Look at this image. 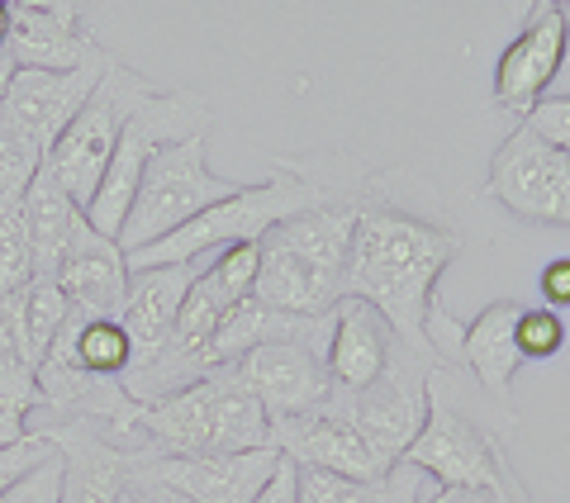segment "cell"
Returning <instances> with one entry per match:
<instances>
[{
    "label": "cell",
    "instance_id": "obj_14",
    "mask_svg": "<svg viewBox=\"0 0 570 503\" xmlns=\"http://www.w3.org/2000/svg\"><path fill=\"white\" fill-rule=\"evenodd\" d=\"M272 446L281 456H291L295 465H309V471H324V475H343V480H381L390 471V465L362 442V433L328 408L305 413V418L272 423Z\"/></svg>",
    "mask_w": 570,
    "mask_h": 503
},
{
    "label": "cell",
    "instance_id": "obj_22",
    "mask_svg": "<svg viewBox=\"0 0 570 503\" xmlns=\"http://www.w3.org/2000/svg\"><path fill=\"white\" fill-rule=\"evenodd\" d=\"M24 224H29V243H33V276H58V266L71 251V238H77V228L86 224V214L48 167L33 176V186L24 190Z\"/></svg>",
    "mask_w": 570,
    "mask_h": 503
},
{
    "label": "cell",
    "instance_id": "obj_29",
    "mask_svg": "<svg viewBox=\"0 0 570 503\" xmlns=\"http://www.w3.org/2000/svg\"><path fill=\"white\" fill-rule=\"evenodd\" d=\"M513 343H519V356L523 362H551V356H561L566 347V318L551 314V309H528L519 314V328H513Z\"/></svg>",
    "mask_w": 570,
    "mask_h": 503
},
{
    "label": "cell",
    "instance_id": "obj_36",
    "mask_svg": "<svg viewBox=\"0 0 570 503\" xmlns=\"http://www.w3.org/2000/svg\"><path fill=\"white\" fill-rule=\"evenodd\" d=\"M129 490H134L138 503H190L186 494L167 490V484H148V480H129Z\"/></svg>",
    "mask_w": 570,
    "mask_h": 503
},
{
    "label": "cell",
    "instance_id": "obj_13",
    "mask_svg": "<svg viewBox=\"0 0 570 503\" xmlns=\"http://www.w3.org/2000/svg\"><path fill=\"white\" fill-rule=\"evenodd\" d=\"M10 6V39L6 52L24 71H71L100 58L96 33L81 24L77 6H52V0H6Z\"/></svg>",
    "mask_w": 570,
    "mask_h": 503
},
{
    "label": "cell",
    "instance_id": "obj_8",
    "mask_svg": "<svg viewBox=\"0 0 570 503\" xmlns=\"http://www.w3.org/2000/svg\"><path fill=\"white\" fill-rule=\"evenodd\" d=\"M485 195L513 219L570 228V157L519 119L485 171Z\"/></svg>",
    "mask_w": 570,
    "mask_h": 503
},
{
    "label": "cell",
    "instance_id": "obj_25",
    "mask_svg": "<svg viewBox=\"0 0 570 503\" xmlns=\"http://www.w3.org/2000/svg\"><path fill=\"white\" fill-rule=\"evenodd\" d=\"M48 352H67L71 362L91 375H105V381H119L124 371L134 366V337L124 333L119 318H86L71 309L62 333L52 337Z\"/></svg>",
    "mask_w": 570,
    "mask_h": 503
},
{
    "label": "cell",
    "instance_id": "obj_42",
    "mask_svg": "<svg viewBox=\"0 0 570 503\" xmlns=\"http://www.w3.org/2000/svg\"><path fill=\"white\" fill-rule=\"evenodd\" d=\"M561 10H566V14H570V6H561Z\"/></svg>",
    "mask_w": 570,
    "mask_h": 503
},
{
    "label": "cell",
    "instance_id": "obj_15",
    "mask_svg": "<svg viewBox=\"0 0 570 503\" xmlns=\"http://www.w3.org/2000/svg\"><path fill=\"white\" fill-rule=\"evenodd\" d=\"M395 347H400L395 328H390V323L376 309H371L366 299H337L328 352H324L328 394H356V389H366L390 366Z\"/></svg>",
    "mask_w": 570,
    "mask_h": 503
},
{
    "label": "cell",
    "instance_id": "obj_16",
    "mask_svg": "<svg viewBox=\"0 0 570 503\" xmlns=\"http://www.w3.org/2000/svg\"><path fill=\"white\" fill-rule=\"evenodd\" d=\"M58 290L67 295V304L86 318H119L124 295H129V262H124L119 243L100 238L91 224L77 228L71 251L58 266Z\"/></svg>",
    "mask_w": 570,
    "mask_h": 503
},
{
    "label": "cell",
    "instance_id": "obj_40",
    "mask_svg": "<svg viewBox=\"0 0 570 503\" xmlns=\"http://www.w3.org/2000/svg\"><path fill=\"white\" fill-rule=\"evenodd\" d=\"M6 39H10V6L0 0V48H6Z\"/></svg>",
    "mask_w": 570,
    "mask_h": 503
},
{
    "label": "cell",
    "instance_id": "obj_12",
    "mask_svg": "<svg viewBox=\"0 0 570 503\" xmlns=\"http://www.w3.org/2000/svg\"><path fill=\"white\" fill-rule=\"evenodd\" d=\"M247 389L257 394V404L266 408V418H305L328 404V371L324 352L309 343H266L253 347L238 362Z\"/></svg>",
    "mask_w": 570,
    "mask_h": 503
},
{
    "label": "cell",
    "instance_id": "obj_35",
    "mask_svg": "<svg viewBox=\"0 0 570 503\" xmlns=\"http://www.w3.org/2000/svg\"><path fill=\"white\" fill-rule=\"evenodd\" d=\"M253 503H299V490H295V461H291V456H281L276 475L266 480V490H262Z\"/></svg>",
    "mask_w": 570,
    "mask_h": 503
},
{
    "label": "cell",
    "instance_id": "obj_27",
    "mask_svg": "<svg viewBox=\"0 0 570 503\" xmlns=\"http://www.w3.org/2000/svg\"><path fill=\"white\" fill-rule=\"evenodd\" d=\"M33 280V243L24 224V200L0 205V295H20Z\"/></svg>",
    "mask_w": 570,
    "mask_h": 503
},
{
    "label": "cell",
    "instance_id": "obj_9",
    "mask_svg": "<svg viewBox=\"0 0 570 503\" xmlns=\"http://www.w3.org/2000/svg\"><path fill=\"white\" fill-rule=\"evenodd\" d=\"M281 452L257 446V452H228V456H134L129 480L167 484L190 503H253L266 480L276 475Z\"/></svg>",
    "mask_w": 570,
    "mask_h": 503
},
{
    "label": "cell",
    "instance_id": "obj_6",
    "mask_svg": "<svg viewBox=\"0 0 570 503\" xmlns=\"http://www.w3.org/2000/svg\"><path fill=\"white\" fill-rule=\"evenodd\" d=\"M190 134H209V105L195 91H157L129 119V129H124L110 167H105L100 186L91 195V205L81 209L86 224H91L100 238L115 243L124 219H129V205L138 195V181H142V171H148V161L163 152L167 142H181Z\"/></svg>",
    "mask_w": 570,
    "mask_h": 503
},
{
    "label": "cell",
    "instance_id": "obj_20",
    "mask_svg": "<svg viewBox=\"0 0 570 503\" xmlns=\"http://www.w3.org/2000/svg\"><path fill=\"white\" fill-rule=\"evenodd\" d=\"M523 304L519 299H494L490 309H480L466 323V337H461V366L471 371V381L490 394L494 404L509 400V385L519 375L523 356L513 343V328H519Z\"/></svg>",
    "mask_w": 570,
    "mask_h": 503
},
{
    "label": "cell",
    "instance_id": "obj_4",
    "mask_svg": "<svg viewBox=\"0 0 570 503\" xmlns=\"http://www.w3.org/2000/svg\"><path fill=\"white\" fill-rule=\"evenodd\" d=\"M238 186L209 171V134H190L181 142H167L163 152L148 161L138 181V195L129 205V219L119 228V251H142L153 243H163L167 233L186 228L195 214H205L209 205L228 200Z\"/></svg>",
    "mask_w": 570,
    "mask_h": 503
},
{
    "label": "cell",
    "instance_id": "obj_41",
    "mask_svg": "<svg viewBox=\"0 0 570 503\" xmlns=\"http://www.w3.org/2000/svg\"><path fill=\"white\" fill-rule=\"evenodd\" d=\"M119 503H138V499H134V490H124V499H119Z\"/></svg>",
    "mask_w": 570,
    "mask_h": 503
},
{
    "label": "cell",
    "instance_id": "obj_21",
    "mask_svg": "<svg viewBox=\"0 0 570 503\" xmlns=\"http://www.w3.org/2000/svg\"><path fill=\"white\" fill-rule=\"evenodd\" d=\"M362 195H343V200H328L309 214H295L285 219L281 228H272L266 238L276 247L295 251L299 262L318 266L328 276H343L347 272V251H352V233H356V219H362Z\"/></svg>",
    "mask_w": 570,
    "mask_h": 503
},
{
    "label": "cell",
    "instance_id": "obj_24",
    "mask_svg": "<svg viewBox=\"0 0 570 503\" xmlns=\"http://www.w3.org/2000/svg\"><path fill=\"white\" fill-rule=\"evenodd\" d=\"M295 490H299V503H419L433 490V480L414 471L409 461L390 465L381 480H343V475L295 465Z\"/></svg>",
    "mask_w": 570,
    "mask_h": 503
},
{
    "label": "cell",
    "instance_id": "obj_38",
    "mask_svg": "<svg viewBox=\"0 0 570 503\" xmlns=\"http://www.w3.org/2000/svg\"><path fill=\"white\" fill-rule=\"evenodd\" d=\"M419 503H494V499L480 494V490H438V484H433V490H428Z\"/></svg>",
    "mask_w": 570,
    "mask_h": 503
},
{
    "label": "cell",
    "instance_id": "obj_37",
    "mask_svg": "<svg viewBox=\"0 0 570 503\" xmlns=\"http://www.w3.org/2000/svg\"><path fill=\"white\" fill-rule=\"evenodd\" d=\"M547 100H570V14H566V48H561V67H557V77H551Z\"/></svg>",
    "mask_w": 570,
    "mask_h": 503
},
{
    "label": "cell",
    "instance_id": "obj_3",
    "mask_svg": "<svg viewBox=\"0 0 570 503\" xmlns=\"http://www.w3.org/2000/svg\"><path fill=\"white\" fill-rule=\"evenodd\" d=\"M272 181L262 186H238L228 200L209 205L205 214H195L186 228L167 233L163 243L129 251V272H148V266H186V262H200L205 251H224L234 243H262L272 228H281L285 219L295 214H309L328 200H343L337 190H328L324 176H314L309 167L299 161H276Z\"/></svg>",
    "mask_w": 570,
    "mask_h": 503
},
{
    "label": "cell",
    "instance_id": "obj_10",
    "mask_svg": "<svg viewBox=\"0 0 570 503\" xmlns=\"http://www.w3.org/2000/svg\"><path fill=\"white\" fill-rule=\"evenodd\" d=\"M110 62H115L110 52H100V58L71 67V71H24L20 67L14 81L6 86V96H0V115L48 152L58 142V134L81 115V105L91 100Z\"/></svg>",
    "mask_w": 570,
    "mask_h": 503
},
{
    "label": "cell",
    "instance_id": "obj_2",
    "mask_svg": "<svg viewBox=\"0 0 570 503\" xmlns=\"http://www.w3.org/2000/svg\"><path fill=\"white\" fill-rule=\"evenodd\" d=\"M504 433L509 427H494L485 413H475L461 400L452 375L438 371L428 385V423L404 461L423 471L438 490H480L494 503H532L528 484L504 452Z\"/></svg>",
    "mask_w": 570,
    "mask_h": 503
},
{
    "label": "cell",
    "instance_id": "obj_39",
    "mask_svg": "<svg viewBox=\"0 0 570 503\" xmlns=\"http://www.w3.org/2000/svg\"><path fill=\"white\" fill-rule=\"evenodd\" d=\"M14 71H20V67H14V58H10L6 48H0V96H6V86L14 81Z\"/></svg>",
    "mask_w": 570,
    "mask_h": 503
},
{
    "label": "cell",
    "instance_id": "obj_28",
    "mask_svg": "<svg viewBox=\"0 0 570 503\" xmlns=\"http://www.w3.org/2000/svg\"><path fill=\"white\" fill-rule=\"evenodd\" d=\"M39 171H43V148L0 115V205L24 200V190L33 186Z\"/></svg>",
    "mask_w": 570,
    "mask_h": 503
},
{
    "label": "cell",
    "instance_id": "obj_17",
    "mask_svg": "<svg viewBox=\"0 0 570 503\" xmlns=\"http://www.w3.org/2000/svg\"><path fill=\"white\" fill-rule=\"evenodd\" d=\"M62 446V503H119L129 490L134 456L105 442L96 423L48 427Z\"/></svg>",
    "mask_w": 570,
    "mask_h": 503
},
{
    "label": "cell",
    "instance_id": "obj_32",
    "mask_svg": "<svg viewBox=\"0 0 570 503\" xmlns=\"http://www.w3.org/2000/svg\"><path fill=\"white\" fill-rule=\"evenodd\" d=\"M39 408V385H0V446L29 437V413Z\"/></svg>",
    "mask_w": 570,
    "mask_h": 503
},
{
    "label": "cell",
    "instance_id": "obj_30",
    "mask_svg": "<svg viewBox=\"0 0 570 503\" xmlns=\"http://www.w3.org/2000/svg\"><path fill=\"white\" fill-rule=\"evenodd\" d=\"M48 456H58V433H48V427H33V433L20 437L14 446H0V494H6L10 484H20L33 465H43Z\"/></svg>",
    "mask_w": 570,
    "mask_h": 503
},
{
    "label": "cell",
    "instance_id": "obj_5",
    "mask_svg": "<svg viewBox=\"0 0 570 503\" xmlns=\"http://www.w3.org/2000/svg\"><path fill=\"white\" fill-rule=\"evenodd\" d=\"M157 91L148 77H138L134 67L124 62H110V71L100 77V86L91 91V100L81 105V115L67 124L58 134V142L43 152V167L58 176L62 190L77 200L81 209L91 205V195L100 186L105 167H110V157L119 148L124 129H129V119L148 105Z\"/></svg>",
    "mask_w": 570,
    "mask_h": 503
},
{
    "label": "cell",
    "instance_id": "obj_18",
    "mask_svg": "<svg viewBox=\"0 0 570 503\" xmlns=\"http://www.w3.org/2000/svg\"><path fill=\"white\" fill-rule=\"evenodd\" d=\"M200 272H205L200 262L129 272V295H124L119 323H124V333L134 337V362L153 356L171 337L176 314H181V304H186L190 285H195V276H200Z\"/></svg>",
    "mask_w": 570,
    "mask_h": 503
},
{
    "label": "cell",
    "instance_id": "obj_19",
    "mask_svg": "<svg viewBox=\"0 0 570 503\" xmlns=\"http://www.w3.org/2000/svg\"><path fill=\"white\" fill-rule=\"evenodd\" d=\"M253 299H262L266 309L291 314V318H328L343 299V276H328L318 266L299 262L295 251L276 247L272 238H262V266Z\"/></svg>",
    "mask_w": 570,
    "mask_h": 503
},
{
    "label": "cell",
    "instance_id": "obj_1",
    "mask_svg": "<svg viewBox=\"0 0 570 503\" xmlns=\"http://www.w3.org/2000/svg\"><path fill=\"white\" fill-rule=\"evenodd\" d=\"M456 251L461 238L442 224L404 214L385 200H366L352 233L343 299H366L395 328L400 343L433 352L423 328L438 304V276L452 266Z\"/></svg>",
    "mask_w": 570,
    "mask_h": 503
},
{
    "label": "cell",
    "instance_id": "obj_23",
    "mask_svg": "<svg viewBox=\"0 0 570 503\" xmlns=\"http://www.w3.org/2000/svg\"><path fill=\"white\" fill-rule=\"evenodd\" d=\"M214 446L209 456H228V452H257L272 446V418L257 404V394L247 389L238 366H214Z\"/></svg>",
    "mask_w": 570,
    "mask_h": 503
},
{
    "label": "cell",
    "instance_id": "obj_11",
    "mask_svg": "<svg viewBox=\"0 0 570 503\" xmlns=\"http://www.w3.org/2000/svg\"><path fill=\"white\" fill-rule=\"evenodd\" d=\"M566 48V10L557 0H538L528 10L523 29L513 33V43L499 52L494 62V105L509 115L528 119L551 91V77L561 67Z\"/></svg>",
    "mask_w": 570,
    "mask_h": 503
},
{
    "label": "cell",
    "instance_id": "obj_31",
    "mask_svg": "<svg viewBox=\"0 0 570 503\" xmlns=\"http://www.w3.org/2000/svg\"><path fill=\"white\" fill-rule=\"evenodd\" d=\"M0 503H62V446H58V456L33 465L20 484H10L0 494Z\"/></svg>",
    "mask_w": 570,
    "mask_h": 503
},
{
    "label": "cell",
    "instance_id": "obj_33",
    "mask_svg": "<svg viewBox=\"0 0 570 503\" xmlns=\"http://www.w3.org/2000/svg\"><path fill=\"white\" fill-rule=\"evenodd\" d=\"M523 124H528V129L538 134V138H547L551 148H561V152L570 157V100H542Z\"/></svg>",
    "mask_w": 570,
    "mask_h": 503
},
{
    "label": "cell",
    "instance_id": "obj_7",
    "mask_svg": "<svg viewBox=\"0 0 570 503\" xmlns=\"http://www.w3.org/2000/svg\"><path fill=\"white\" fill-rule=\"evenodd\" d=\"M438 371H448V366H442L433 352L400 343L395 356H390V366L366 389L328 394L324 408L337 413L343 423H352L385 465H400L428 423V385H433Z\"/></svg>",
    "mask_w": 570,
    "mask_h": 503
},
{
    "label": "cell",
    "instance_id": "obj_26",
    "mask_svg": "<svg viewBox=\"0 0 570 503\" xmlns=\"http://www.w3.org/2000/svg\"><path fill=\"white\" fill-rule=\"evenodd\" d=\"M67 314H71V304L52 276H33L20 290V347H24V362L33 371H39V362L48 356L52 337L62 333Z\"/></svg>",
    "mask_w": 570,
    "mask_h": 503
},
{
    "label": "cell",
    "instance_id": "obj_34",
    "mask_svg": "<svg viewBox=\"0 0 570 503\" xmlns=\"http://www.w3.org/2000/svg\"><path fill=\"white\" fill-rule=\"evenodd\" d=\"M538 290H542V309H551V314L570 309V257H557L542 266Z\"/></svg>",
    "mask_w": 570,
    "mask_h": 503
}]
</instances>
